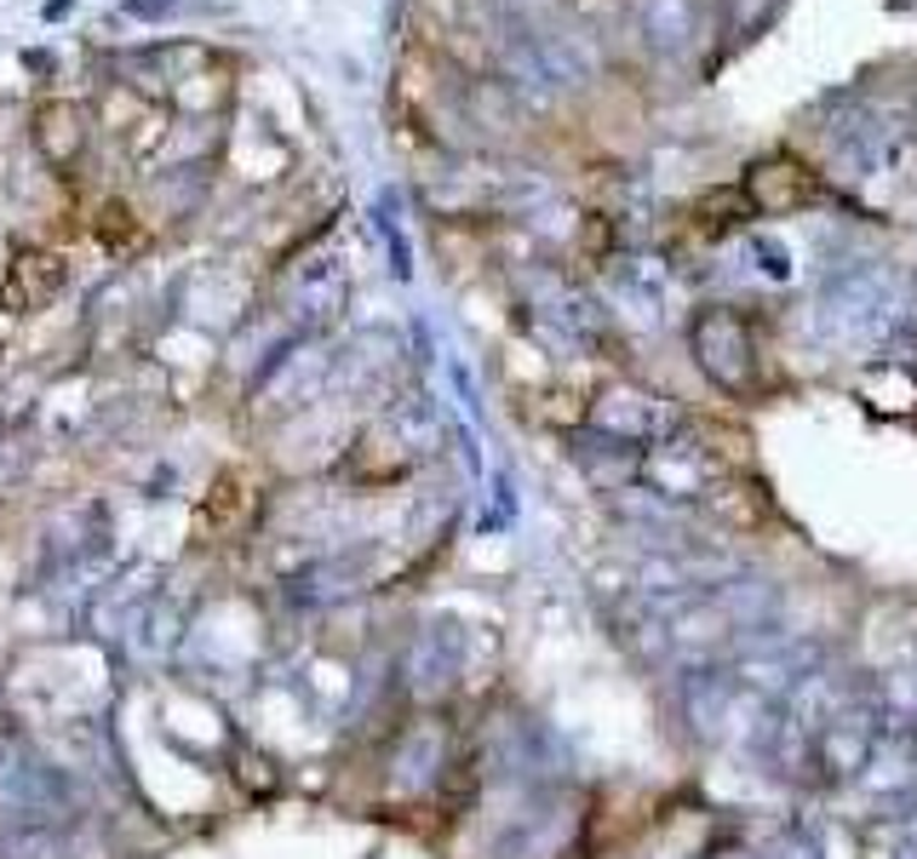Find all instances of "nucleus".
Here are the masks:
<instances>
[{
    "mask_svg": "<svg viewBox=\"0 0 917 859\" xmlns=\"http://www.w3.org/2000/svg\"><path fill=\"white\" fill-rule=\"evenodd\" d=\"M751 201L763 213H786V207H815L820 201V178L809 172V167H797V161H786V155H774V161H757L751 167Z\"/></svg>",
    "mask_w": 917,
    "mask_h": 859,
    "instance_id": "1",
    "label": "nucleus"
},
{
    "mask_svg": "<svg viewBox=\"0 0 917 859\" xmlns=\"http://www.w3.org/2000/svg\"><path fill=\"white\" fill-rule=\"evenodd\" d=\"M695 35V0H648V40L683 47Z\"/></svg>",
    "mask_w": 917,
    "mask_h": 859,
    "instance_id": "2",
    "label": "nucleus"
},
{
    "mask_svg": "<svg viewBox=\"0 0 917 859\" xmlns=\"http://www.w3.org/2000/svg\"><path fill=\"white\" fill-rule=\"evenodd\" d=\"M121 12H126V17H138V24H167V17L184 12V0H126Z\"/></svg>",
    "mask_w": 917,
    "mask_h": 859,
    "instance_id": "3",
    "label": "nucleus"
}]
</instances>
